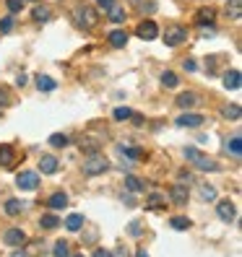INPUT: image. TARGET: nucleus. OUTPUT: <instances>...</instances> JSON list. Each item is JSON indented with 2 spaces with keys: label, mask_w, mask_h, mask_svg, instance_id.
Instances as JSON below:
<instances>
[{
  "label": "nucleus",
  "mask_w": 242,
  "mask_h": 257,
  "mask_svg": "<svg viewBox=\"0 0 242 257\" xmlns=\"http://www.w3.org/2000/svg\"><path fill=\"white\" fill-rule=\"evenodd\" d=\"M81 226H84V213H71L65 218V229L68 231H78Z\"/></svg>",
  "instance_id": "obj_18"
},
{
  "label": "nucleus",
  "mask_w": 242,
  "mask_h": 257,
  "mask_svg": "<svg viewBox=\"0 0 242 257\" xmlns=\"http://www.w3.org/2000/svg\"><path fill=\"white\" fill-rule=\"evenodd\" d=\"M188 39V29L185 26H180V23H172V26H167L164 31V44L167 47H177Z\"/></svg>",
  "instance_id": "obj_4"
},
{
  "label": "nucleus",
  "mask_w": 242,
  "mask_h": 257,
  "mask_svg": "<svg viewBox=\"0 0 242 257\" xmlns=\"http://www.w3.org/2000/svg\"><path fill=\"white\" fill-rule=\"evenodd\" d=\"M81 151H89V156L97 154V151H99V140H94V138H81Z\"/></svg>",
  "instance_id": "obj_27"
},
{
  "label": "nucleus",
  "mask_w": 242,
  "mask_h": 257,
  "mask_svg": "<svg viewBox=\"0 0 242 257\" xmlns=\"http://www.w3.org/2000/svg\"><path fill=\"white\" fill-rule=\"evenodd\" d=\"M13 26H16L13 16H5V18H0V34H10V31H13Z\"/></svg>",
  "instance_id": "obj_35"
},
{
  "label": "nucleus",
  "mask_w": 242,
  "mask_h": 257,
  "mask_svg": "<svg viewBox=\"0 0 242 257\" xmlns=\"http://www.w3.org/2000/svg\"><path fill=\"white\" fill-rule=\"evenodd\" d=\"M37 88H39V91H44V93H50V91H55V88H57V81H55V78H50V76H44V73H39V76H37Z\"/></svg>",
  "instance_id": "obj_11"
},
{
  "label": "nucleus",
  "mask_w": 242,
  "mask_h": 257,
  "mask_svg": "<svg viewBox=\"0 0 242 257\" xmlns=\"http://www.w3.org/2000/svg\"><path fill=\"white\" fill-rule=\"evenodd\" d=\"M39 226H42V229H57V226H60V218H57L55 213H44V216L39 218Z\"/></svg>",
  "instance_id": "obj_21"
},
{
  "label": "nucleus",
  "mask_w": 242,
  "mask_h": 257,
  "mask_svg": "<svg viewBox=\"0 0 242 257\" xmlns=\"http://www.w3.org/2000/svg\"><path fill=\"white\" fill-rule=\"evenodd\" d=\"M76 257H84V255H76Z\"/></svg>",
  "instance_id": "obj_50"
},
{
  "label": "nucleus",
  "mask_w": 242,
  "mask_h": 257,
  "mask_svg": "<svg viewBox=\"0 0 242 257\" xmlns=\"http://www.w3.org/2000/svg\"><path fill=\"white\" fill-rule=\"evenodd\" d=\"M39 171L42 174H55L57 171V159L55 156H42L39 159Z\"/></svg>",
  "instance_id": "obj_14"
},
{
  "label": "nucleus",
  "mask_w": 242,
  "mask_h": 257,
  "mask_svg": "<svg viewBox=\"0 0 242 257\" xmlns=\"http://www.w3.org/2000/svg\"><path fill=\"white\" fill-rule=\"evenodd\" d=\"M16 184L21 190H37L39 187V171H21L16 177Z\"/></svg>",
  "instance_id": "obj_6"
},
{
  "label": "nucleus",
  "mask_w": 242,
  "mask_h": 257,
  "mask_svg": "<svg viewBox=\"0 0 242 257\" xmlns=\"http://www.w3.org/2000/svg\"><path fill=\"white\" fill-rule=\"evenodd\" d=\"M97 5H99L102 10H110V8L115 5V0H97Z\"/></svg>",
  "instance_id": "obj_42"
},
{
  "label": "nucleus",
  "mask_w": 242,
  "mask_h": 257,
  "mask_svg": "<svg viewBox=\"0 0 242 257\" xmlns=\"http://www.w3.org/2000/svg\"><path fill=\"white\" fill-rule=\"evenodd\" d=\"M10 257H29V255H26V252H21V250H16V252L10 255Z\"/></svg>",
  "instance_id": "obj_48"
},
{
  "label": "nucleus",
  "mask_w": 242,
  "mask_h": 257,
  "mask_svg": "<svg viewBox=\"0 0 242 257\" xmlns=\"http://www.w3.org/2000/svg\"><path fill=\"white\" fill-rule=\"evenodd\" d=\"M94 257H112V252H107V250H97Z\"/></svg>",
  "instance_id": "obj_45"
},
{
  "label": "nucleus",
  "mask_w": 242,
  "mask_h": 257,
  "mask_svg": "<svg viewBox=\"0 0 242 257\" xmlns=\"http://www.w3.org/2000/svg\"><path fill=\"white\" fill-rule=\"evenodd\" d=\"M50 16H52V13H50L47 5H37V8L31 10V18H34V21H50Z\"/></svg>",
  "instance_id": "obj_26"
},
{
  "label": "nucleus",
  "mask_w": 242,
  "mask_h": 257,
  "mask_svg": "<svg viewBox=\"0 0 242 257\" xmlns=\"http://www.w3.org/2000/svg\"><path fill=\"white\" fill-rule=\"evenodd\" d=\"M128 231H130V237H141V224H138V221H133Z\"/></svg>",
  "instance_id": "obj_40"
},
{
  "label": "nucleus",
  "mask_w": 242,
  "mask_h": 257,
  "mask_svg": "<svg viewBox=\"0 0 242 257\" xmlns=\"http://www.w3.org/2000/svg\"><path fill=\"white\" fill-rule=\"evenodd\" d=\"M52 257H71V250H68V244H65V242H55Z\"/></svg>",
  "instance_id": "obj_34"
},
{
  "label": "nucleus",
  "mask_w": 242,
  "mask_h": 257,
  "mask_svg": "<svg viewBox=\"0 0 242 257\" xmlns=\"http://www.w3.org/2000/svg\"><path fill=\"white\" fill-rule=\"evenodd\" d=\"M5 244H10V247H21V244L26 242V234L21 231V229H10V231H5Z\"/></svg>",
  "instance_id": "obj_10"
},
{
  "label": "nucleus",
  "mask_w": 242,
  "mask_h": 257,
  "mask_svg": "<svg viewBox=\"0 0 242 257\" xmlns=\"http://www.w3.org/2000/svg\"><path fill=\"white\" fill-rule=\"evenodd\" d=\"M115 257H128V252H125V250H122V247H120V250H118V252H115Z\"/></svg>",
  "instance_id": "obj_47"
},
{
  "label": "nucleus",
  "mask_w": 242,
  "mask_h": 257,
  "mask_svg": "<svg viewBox=\"0 0 242 257\" xmlns=\"http://www.w3.org/2000/svg\"><path fill=\"white\" fill-rule=\"evenodd\" d=\"M206 120L203 114H180L177 117V127H201Z\"/></svg>",
  "instance_id": "obj_9"
},
{
  "label": "nucleus",
  "mask_w": 242,
  "mask_h": 257,
  "mask_svg": "<svg viewBox=\"0 0 242 257\" xmlns=\"http://www.w3.org/2000/svg\"><path fill=\"white\" fill-rule=\"evenodd\" d=\"M240 104H232V107H224V117L227 120H240Z\"/></svg>",
  "instance_id": "obj_37"
},
{
  "label": "nucleus",
  "mask_w": 242,
  "mask_h": 257,
  "mask_svg": "<svg viewBox=\"0 0 242 257\" xmlns=\"http://www.w3.org/2000/svg\"><path fill=\"white\" fill-rule=\"evenodd\" d=\"M141 10H143V13H156V3H154V0H148V3L141 5Z\"/></svg>",
  "instance_id": "obj_39"
},
{
  "label": "nucleus",
  "mask_w": 242,
  "mask_h": 257,
  "mask_svg": "<svg viewBox=\"0 0 242 257\" xmlns=\"http://www.w3.org/2000/svg\"><path fill=\"white\" fill-rule=\"evenodd\" d=\"M182 68H185L188 73H195V70H198V65H195V60H185V63H182Z\"/></svg>",
  "instance_id": "obj_41"
},
{
  "label": "nucleus",
  "mask_w": 242,
  "mask_h": 257,
  "mask_svg": "<svg viewBox=\"0 0 242 257\" xmlns=\"http://www.w3.org/2000/svg\"><path fill=\"white\" fill-rule=\"evenodd\" d=\"M185 182H188V184L193 182V174H190V171H182V174H180V184H185Z\"/></svg>",
  "instance_id": "obj_43"
},
{
  "label": "nucleus",
  "mask_w": 242,
  "mask_h": 257,
  "mask_svg": "<svg viewBox=\"0 0 242 257\" xmlns=\"http://www.w3.org/2000/svg\"><path fill=\"white\" fill-rule=\"evenodd\" d=\"M169 197H172L177 205H185V203H188V190H185L182 184H175V187H172V192H169Z\"/></svg>",
  "instance_id": "obj_15"
},
{
  "label": "nucleus",
  "mask_w": 242,
  "mask_h": 257,
  "mask_svg": "<svg viewBox=\"0 0 242 257\" xmlns=\"http://www.w3.org/2000/svg\"><path fill=\"white\" fill-rule=\"evenodd\" d=\"M71 16H73V23H76L78 29H94L97 23H99V13H97L91 5H86V3L73 5Z\"/></svg>",
  "instance_id": "obj_1"
},
{
  "label": "nucleus",
  "mask_w": 242,
  "mask_h": 257,
  "mask_svg": "<svg viewBox=\"0 0 242 257\" xmlns=\"http://www.w3.org/2000/svg\"><path fill=\"white\" fill-rule=\"evenodd\" d=\"M224 10H227L229 18L237 21V18L242 16V0H227V8H224Z\"/></svg>",
  "instance_id": "obj_17"
},
{
  "label": "nucleus",
  "mask_w": 242,
  "mask_h": 257,
  "mask_svg": "<svg viewBox=\"0 0 242 257\" xmlns=\"http://www.w3.org/2000/svg\"><path fill=\"white\" fill-rule=\"evenodd\" d=\"M50 208H55V210H63L65 205H68V195L65 192H55V195H50Z\"/></svg>",
  "instance_id": "obj_20"
},
{
  "label": "nucleus",
  "mask_w": 242,
  "mask_h": 257,
  "mask_svg": "<svg viewBox=\"0 0 242 257\" xmlns=\"http://www.w3.org/2000/svg\"><path fill=\"white\" fill-rule=\"evenodd\" d=\"M214 8H201L198 13H195V26H209V23L214 21Z\"/></svg>",
  "instance_id": "obj_12"
},
{
  "label": "nucleus",
  "mask_w": 242,
  "mask_h": 257,
  "mask_svg": "<svg viewBox=\"0 0 242 257\" xmlns=\"http://www.w3.org/2000/svg\"><path fill=\"white\" fill-rule=\"evenodd\" d=\"M26 81H29V78H26V76H24V73H21V76H18V78H16V84H18V86H26Z\"/></svg>",
  "instance_id": "obj_46"
},
{
  "label": "nucleus",
  "mask_w": 242,
  "mask_h": 257,
  "mask_svg": "<svg viewBox=\"0 0 242 257\" xmlns=\"http://www.w3.org/2000/svg\"><path fill=\"white\" fill-rule=\"evenodd\" d=\"M224 86H227L229 91H240V86H242V76H240L237 68H229L227 73H224Z\"/></svg>",
  "instance_id": "obj_8"
},
{
  "label": "nucleus",
  "mask_w": 242,
  "mask_h": 257,
  "mask_svg": "<svg viewBox=\"0 0 242 257\" xmlns=\"http://www.w3.org/2000/svg\"><path fill=\"white\" fill-rule=\"evenodd\" d=\"M161 205H167L164 195H159V192H151V195L146 197V208H161Z\"/></svg>",
  "instance_id": "obj_28"
},
{
  "label": "nucleus",
  "mask_w": 242,
  "mask_h": 257,
  "mask_svg": "<svg viewBox=\"0 0 242 257\" xmlns=\"http://www.w3.org/2000/svg\"><path fill=\"white\" fill-rule=\"evenodd\" d=\"M161 84L164 86H169V88H175L177 84H180V78L172 73V70H164V73H161Z\"/></svg>",
  "instance_id": "obj_31"
},
{
  "label": "nucleus",
  "mask_w": 242,
  "mask_h": 257,
  "mask_svg": "<svg viewBox=\"0 0 242 257\" xmlns=\"http://www.w3.org/2000/svg\"><path fill=\"white\" fill-rule=\"evenodd\" d=\"M110 169V161L102 156V154H91L86 161H84V174L89 177H97V174H105Z\"/></svg>",
  "instance_id": "obj_2"
},
{
  "label": "nucleus",
  "mask_w": 242,
  "mask_h": 257,
  "mask_svg": "<svg viewBox=\"0 0 242 257\" xmlns=\"http://www.w3.org/2000/svg\"><path fill=\"white\" fill-rule=\"evenodd\" d=\"M71 140H68V135H60V133H55V135H50V146L52 148H65Z\"/></svg>",
  "instance_id": "obj_32"
},
{
  "label": "nucleus",
  "mask_w": 242,
  "mask_h": 257,
  "mask_svg": "<svg viewBox=\"0 0 242 257\" xmlns=\"http://www.w3.org/2000/svg\"><path fill=\"white\" fill-rule=\"evenodd\" d=\"M5 104H8V93L0 88V107H5Z\"/></svg>",
  "instance_id": "obj_44"
},
{
  "label": "nucleus",
  "mask_w": 242,
  "mask_h": 257,
  "mask_svg": "<svg viewBox=\"0 0 242 257\" xmlns=\"http://www.w3.org/2000/svg\"><path fill=\"white\" fill-rule=\"evenodd\" d=\"M118 151H120V156H128V159H133V161L143 159L141 148H133V146H118Z\"/></svg>",
  "instance_id": "obj_22"
},
{
  "label": "nucleus",
  "mask_w": 242,
  "mask_h": 257,
  "mask_svg": "<svg viewBox=\"0 0 242 257\" xmlns=\"http://www.w3.org/2000/svg\"><path fill=\"white\" fill-rule=\"evenodd\" d=\"M216 213H219V218L222 221H235V216H237V208H235V203H229V200H222L216 205Z\"/></svg>",
  "instance_id": "obj_7"
},
{
  "label": "nucleus",
  "mask_w": 242,
  "mask_h": 257,
  "mask_svg": "<svg viewBox=\"0 0 242 257\" xmlns=\"http://www.w3.org/2000/svg\"><path fill=\"white\" fill-rule=\"evenodd\" d=\"M21 210H24V203L21 200H8L5 203V213L8 216H21Z\"/></svg>",
  "instance_id": "obj_29"
},
{
  "label": "nucleus",
  "mask_w": 242,
  "mask_h": 257,
  "mask_svg": "<svg viewBox=\"0 0 242 257\" xmlns=\"http://www.w3.org/2000/svg\"><path fill=\"white\" fill-rule=\"evenodd\" d=\"M110 44H112V47H125V44H128V34L120 31V29L112 31V34H110Z\"/></svg>",
  "instance_id": "obj_25"
},
{
  "label": "nucleus",
  "mask_w": 242,
  "mask_h": 257,
  "mask_svg": "<svg viewBox=\"0 0 242 257\" xmlns=\"http://www.w3.org/2000/svg\"><path fill=\"white\" fill-rule=\"evenodd\" d=\"M125 16H128V13H125V8H122V5H118V3H115V5L107 10V18H110L112 23H122V21H125Z\"/></svg>",
  "instance_id": "obj_16"
},
{
  "label": "nucleus",
  "mask_w": 242,
  "mask_h": 257,
  "mask_svg": "<svg viewBox=\"0 0 242 257\" xmlns=\"http://www.w3.org/2000/svg\"><path fill=\"white\" fill-rule=\"evenodd\" d=\"M125 187H128L130 192H143V190H146V184H143L141 179H135L133 174H128V177H125Z\"/></svg>",
  "instance_id": "obj_24"
},
{
  "label": "nucleus",
  "mask_w": 242,
  "mask_h": 257,
  "mask_svg": "<svg viewBox=\"0 0 242 257\" xmlns=\"http://www.w3.org/2000/svg\"><path fill=\"white\" fill-rule=\"evenodd\" d=\"M5 5H8L10 13H18V10L24 8V0H5Z\"/></svg>",
  "instance_id": "obj_38"
},
{
  "label": "nucleus",
  "mask_w": 242,
  "mask_h": 257,
  "mask_svg": "<svg viewBox=\"0 0 242 257\" xmlns=\"http://www.w3.org/2000/svg\"><path fill=\"white\" fill-rule=\"evenodd\" d=\"M135 34H138L141 39L151 42V39H156V37H159V26H156V23H154L151 18H146V21H141V23L135 26Z\"/></svg>",
  "instance_id": "obj_5"
},
{
  "label": "nucleus",
  "mask_w": 242,
  "mask_h": 257,
  "mask_svg": "<svg viewBox=\"0 0 242 257\" xmlns=\"http://www.w3.org/2000/svg\"><path fill=\"white\" fill-rule=\"evenodd\" d=\"M10 164H13V148L0 146V167H10Z\"/></svg>",
  "instance_id": "obj_23"
},
{
  "label": "nucleus",
  "mask_w": 242,
  "mask_h": 257,
  "mask_svg": "<svg viewBox=\"0 0 242 257\" xmlns=\"http://www.w3.org/2000/svg\"><path fill=\"white\" fill-rule=\"evenodd\" d=\"M135 257H148V252H146V250H138V252H135Z\"/></svg>",
  "instance_id": "obj_49"
},
{
  "label": "nucleus",
  "mask_w": 242,
  "mask_h": 257,
  "mask_svg": "<svg viewBox=\"0 0 242 257\" xmlns=\"http://www.w3.org/2000/svg\"><path fill=\"white\" fill-rule=\"evenodd\" d=\"M185 159L188 161H193L198 169H203V171H216L219 167H216V161L214 159H209V156H203L198 148H185Z\"/></svg>",
  "instance_id": "obj_3"
},
{
  "label": "nucleus",
  "mask_w": 242,
  "mask_h": 257,
  "mask_svg": "<svg viewBox=\"0 0 242 257\" xmlns=\"http://www.w3.org/2000/svg\"><path fill=\"white\" fill-rule=\"evenodd\" d=\"M195 104H198V96H195V93H180L177 96V107L180 109H188V107H195Z\"/></svg>",
  "instance_id": "obj_19"
},
{
  "label": "nucleus",
  "mask_w": 242,
  "mask_h": 257,
  "mask_svg": "<svg viewBox=\"0 0 242 257\" xmlns=\"http://www.w3.org/2000/svg\"><path fill=\"white\" fill-rule=\"evenodd\" d=\"M169 224H172V229H180V231H188V229H190V218H182V216H175V218H172V221H169Z\"/></svg>",
  "instance_id": "obj_33"
},
{
  "label": "nucleus",
  "mask_w": 242,
  "mask_h": 257,
  "mask_svg": "<svg viewBox=\"0 0 242 257\" xmlns=\"http://www.w3.org/2000/svg\"><path fill=\"white\" fill-rule=\"evenodd\" d=\"M112 117H115L118 122H122V120H130V117H133V112H130L128 107H118V109L112 112Z\"/></svg>",
  "instance_id": "obj_36"
},
{
  "label": "nucleus",
  "mask_w": 242,
  "mask_h": 257,
  "mask_svg": "<svg viewBox=\"0 0 242 257\" xmlns=\"http://www.w3.org/2000/svg\"><path fill=\"white\" fill-rule=\"evenodd\" d=\"M227 154H232L235 159H240V154H242V138H240V133H235L232 138L227 140Z\"/></svg>",
  "instance_id": "obj_13"
},
{
  "label": "nucleus",
  "mask_w": 242,
  "mask_h": 257,
  "mask_svg": "<svg viewBox=\"0 0 242 257\" xmlns=\"http://www.w3.org/2000/svg\"><path fill=\"white\" fill-rule=\"evenodd\" d=\"M201 200H206V203H214L216 200V190L211 184H201Z\"/></svg>",
  "instance_id": "obj_30"
}]
</instances>
